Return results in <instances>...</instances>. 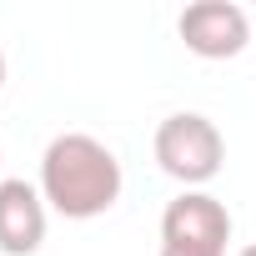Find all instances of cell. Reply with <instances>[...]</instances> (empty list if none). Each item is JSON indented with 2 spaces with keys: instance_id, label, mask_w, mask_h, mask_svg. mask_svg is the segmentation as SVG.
<instances>
[{
  "instance_id": "cell-1",
  "label": "cell",
  "mask_w": 256,
  "mask_h": 256,
  "mask_svg": "<svg viewBox=\"0 0 256 256\" xmlns=\"http://www.w3.org/2000/svg\"><path fill=\"white\" fill-rule=\"evenodd\" d=\"M126 171L116 151L86 131H60L40 156V196L66 221H96L120 201Z\"/></svg>"
},
{
  "instance_id": "cell-2",
  "label": "cell",
  "mask_w": 256,
  "mask_h": 256,
  "mask_svg": "<svg viewBox=\"0 0 256 256\" xmlns=\"http://www.w3.org/2000/svg\"><path fill=\"white\" fill-rule=\"evenodd\" d=\"M156 166L186 191H201L206 181H216L226 166V141L216 120L201 110H171L156 126Z\"/></svg>"
},
{
  "instance_id": "cell-3",
  "label": "cell",
  "mask_w": 256,
  "mask_h": 256,
  "mask_svg": "<svg viewBox=\"0 0 256 256\" xmlns=\"http://www.w3.org/2000/svg\"><path fill=\"white\" fill-rule=\"evenodd\" d=\"M231 211L211 191H181L161 211V256H226Z\"/></svg>"
},
{
  "instance_id": "cell-4",
  "label": "cell",
  "mask_w": 256,
  "mask_h": 256,
  "mask_svg": "<svg viewBox=\"0 0 256 256\" xmlns=\"http://www.w3.org/2000/svg\"><path fill=\"white\" fill-rule=\"evenodd\" d=\"M176 36L201 60H231L251 46V16L231 0H196V6L181 10Z\"/></svg>"
},
{
  "instance_id": "cell-5",
  "label": "cell",
  "mask_w": 256,
  "mask_h": 256,
  "mask_svg": "<svg viewBox=\"0 0 256 256\" xmlns=\"http://www.w3.org/2000/svg\"><path fill=\"white\" fill-rule=\"evenodd\" d=\"M50 226V206L40 196V186L10 176L0 181V251L6 256H36Z\"/></svg>"
},
{
  "instance_id": "cell-6",
  "label": "cell",
  "mask_w": 256,
  "mask_h": 256,
  "mask_svg": "<svg viewBox=\"0 0 256 256\" xmlns=\"http://www.w3.org/2000/svg\"><path fill=\"white\" fill-rule=\"evenodd\" d=\"M0 90H6V50H0Z\"/></svg>"
},
{
  "instance_id": "cell-7",
  "label": "cell",
  "mask_w": 256,
  "mask_h": 256,
  "mask_svg": "<svg viewBox=\"0 0 256 256\" xmlns=\"http://www.w3.org/2000/svg\"><path fill=\"white\" fill-rule=\"evenodd\" d=\"M236 256H256V241H251V246H241V251H236Z\"/></svg>"
}]
</instances>
